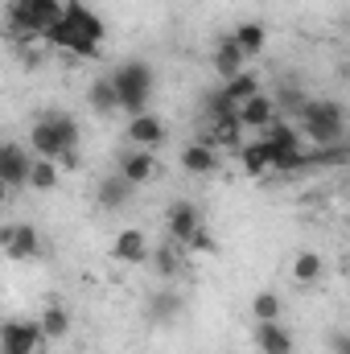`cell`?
Returning a JSON list of instances; mask_svg holds the SVG:
<instances>
[{
  "label": "cell",
  "instance_id": "6da1fadb",
  "mask_svg": "<svg viewBox=\"0 0 350 354\" xmlns=\"http://www.w3.org/2000/svg\"><path fill=\"white\" fill-rule=\"evenodd\" d=\"M79 120L66 115V111H46L42 120H33L29 128V145H33V157H46V161H58L66 169H79Z\"/></svg>",
  "mask_w": 350,
  "mask_h": 354
},
{
  "label": "cell",
  "instance_id": "7a4b0ae2",
  "mask_svg": "<svg viewBox=\"0 0 350 354\" xmlns=\"http://www.w3.org/2000/svg\"><path fill=\"white\" fill-rule=\"evenodd\" d=\"M46 41L58 46V50H66V54H79V58H99V50L107 41V29H103V21L91 12L87 4L71 0L66 17L46 33Z\"/></svg>",
  "mask_w": 350,
  "mask_h": 354
},
{
  "label": "cell",
  "instance_id": "3957f363",
  "mask_svg": "<svg viewBox=\"0 0 350 354\" xmlns=\"http://www.w3.org/2000/svg\"><path fill=\"white\" fill-rule=\"evenodd\" d=\"M297 128L305 140H313L317 149H334L347 140V107L334 99H309L297 111Z\"/></svg>",
  "mask_w": 350,
  "mask_h": 354
},
{
  "label": "cell",
  "instance_id": "277c9868",
  "mask_svg": "<svg viewBox=\"0 0 350 354\" xmlns=\"http://www.w3.org/2000/svg\"><path fill=\"white\" fill-rule=\"evenodd\" d=\"M111 83H116V91H120V103H124L128 115L149 111V99H153V91H157V75H153L149 62L124 58V62L111 71Z\"/></svg>",
  "mask_w": 350,
  "mask_h": 354
},
{
  "label": "cell",
  "instance_id": "5b68a950",
  "mask_svg": "<svg viewBox=\"0 0 350 354\" xmlns=\"http://www.w3.org/2000/svg\"><path fill=\"white\" fill-rule=\"evenodd\" d=\"M71 0H12L8 4V25L21 33V37H46L62 17H66Z\"/></svg>",
  "mask_w": 350,
  "mask_h": 354
},
{
  "label": "cell",
  "instance_id": "8992f818",
  "mask_svg": "<svg viewBox=\"0 0 350 354\" xmlns=\"http://www.w3.org/2000/svg\"><path fill=\"white\" fill-rule=\"evenodd\" d=\"M46 330H42V317L37 322H21V317H8L4 330H0V354H37L46 346Z\"/></svg>",
  "mask_w": 350,
  "mask_h": 354
},
{
  "label": "cell",
  "instance_id": "52a82bcc",
  "mask_svg": "<svg viewBox=\"0 0 350 354\" xmlns=\"http://www.w3.org/2000/svg\"><path fill=\"white\" fill-rule=\"evenodd\" d=\"M33 153L25 149V145H4L0 149V181H4V189H21V185H29V177H33Z\"/></svg>",
  "mask_w": 350,
  "mask_h": 354
},
{
  "label": "cell",
  "instance_id": "ba28073f",
  "mask_svg": "<svg viewBox=\"0 0 350 354\" xmlns=\"http://www.w3.org/2000/svg\"><path fill=\"white\" fill-rule=\"evenodd\" d=\"M0 248L8 260H33L42 252V235L33 223H8V227H0Z\"/></svg>",
  "mask_w": 350,
  "mask_h": 354
},
{
  "label": "cell",
  "instance_id": "9c48e42d",
  "mask_svg": "<svg viewBox=\"0 0 350 354\" xmlns=\"http://www.w3.org/2000/svg\"><path fill=\"white\" fill-rule=\"evenodd\" d=\"M165 231H169V239H174V243L185 248V243L202 231V210H198L194 202H185V198L174 202V206L165 210Z\"/></svg>",
  "mask_w": 350,
  "mask_h": 354
},
{
  "label": "cell",
  "instance_id": "30bf717a",
  "mask_svg": "<svg viewBox=\"0 0 350 354\" xmlns=\"http://www.w3.org/2000/svg\"><path fill=\"white\" fill-rule=\"evenodd\" d=\"M128 145H136V149H161L165 140H169V128H165V120H157L153 111H140V115H132L128 120Z\"/></svg>",
  "mask_w": 350,
  "mask_h": 354
},
{
  "label": "cell",
  "instance_id": "8fae6325",
  "mask_svg": "<svg viewBox=\"0 0 350 354\" xmlns=\"http://www.w3.org/2000/svg\"><path fill=\"white\" fill-rule=\"evenodd\" d=\"M132 194H136V185L116 169L111 177H99V185H95V206L107 210V214H116V210H124V206L132 202Z\"/></svg>",
  "mask_w": 350,
  "mask_h": 354
},
{
  "label": "cell",
  "instance_id": "7c38bea8",
  "mask_svg": "<svg viewBox=\"0 0 350 354\" xmlns=\"http://www.w3.org/2000/svg\"><path fill=\"white\" fill-rule=\"evenodd\" d=\"M252 342H256L260 354H297V338L284 322H256Z\"/></svg>",
  "mask_w": 350,
  "mask_h": 354
},
{
  "label": "cell",
  "instance_id": "4fadbf2b",
  "mask_svg": "<svg viewBox=\"0 0 350 354\" xmlns=\"http://www.w3.org/2000/svg\"><path fill=\"white\" fill-rule=\"evenodd\" d=\"M280 107H276V99L260 91V95H252L248 103H239V120H243V128H252V132H268L280 115H276Z\"/></svg>",
  "mask_w": 350,
  "mask_h": 354
},
{
  "label": "cell",
  "instance_id": "5bb4252c",
  "mask_svg": "<svg viewBox=\"0 0 350 354\" xmlns=\"http://www.w3.org/2000/svg\"><path fill=\"white\" fill-rule=\"evenodd\" d=\"M111 256H116L120 264H145V260L153 256L149 235H145V231H136V227H124V231L116 235V243H111Z\"/></svg>",
  "mask_w": 350,
  "mask_h": 354
},
{
  "label": "cell",
  "instance_id": "9a60e30c",
  "mask_svg": "<svg viewBox=\"0 0 350 354\" xmlns=\"http://www.w3.org/2000/svg\"><path fill=\"white\" fill-rule=\"evenodd\" d=\"M181 169L190 177H210L219 169V153H214V145L210 140H194V145H185L181 149Z\"/></svg>",
  "mask_w": 350,
  "mask_h": 354
},
{
  "label": "cell",
  "instance_id": "2e32d148",
  "mask_svg": "<svg viewBox=\"0 0 350 354\" xmlns=\"http://www.w3.org/2000/svg\"><path fill=\"white\" fill-rule=\"evenodd\" d=\"M120 174L128 177L132 185H145V181L157 177V157L149 149H124L120 153Z\"/></svg>",
  "mask_w": 350,
  "mask_h": 354
},
{
  "label": "cell",
  "instance_id": "e0dca14e",
  "mask_svg": "<svg viewBox=\"0 0 350 354\" xmlns=\"http://www.w3.org/2000/svg\"><path fill=\"white\" fill-rule=\"evenodd\" d=\"M243 66H248V54L239 50V41H235V37H223L219 50H214V75H219L223 83H231V79L243 75Z\"/></svg>",
  "mask_w": 350,
  "mask_h": 354
},
{
  "label": "cell",
  "instance_id": "ac0fdd59",
  "mask_svg": "<svg viewBox=\"0 0 350 354\" xmlns=\"http://www.w3.org/2000/svg\"><path fill=\"white\" fill-rule=\"evenodd\" d=\"M87 103L95 115H116V111H124V103H120V91L111 83V75H103V79H95L87 87Z\"/></svg>",
  "mask_w": 350,
  "mask_h": 354
},
{
  "label": "cell",
  "instance_id": "d6986e66",
  "mask_svg": "<svg viewBox=\"0 0 350 354\" xmlns=\"http://www.w3.org/2000/svg\"><path fill=\"white\" fill-rule=\"evenodd\" d=\"M239 161H243V169L252 177H264V169H272V149H268V140H248L243 149H239Z\"/></svg>",
  "mask_w": 350,
  "mask_h": 354
},
{
  "label": "cell",
  "instance_id": "ffe728a7",
  "mask_svg": "<svg viewBox=\"0 0 350 354\" xmlns=\"http://www.w3.org/2000/svg\"><path fill=\"white\" fill-rule=\"evenodd\" d=\"M231 37L239 41V50H243L248 58H260L264 41H268V29H264L260 21H243V25H235V33H231Z\"/></svg>",
  "mask_w": 350,
  "mask_h": 354
},
{
  "label": "cell",
  "instance_id": "44dd1931",
  "mask_svg": "<svg viewBox=\"0 0 350 354\" xmlns=\"http://www.w3.org/2000/svg\"><path fill=\"white\" fill-rule=\"evenodd\" d=\"M42 330H46L50 342H62L71 334V309L66 305H46L42 309Z\"/></svg>",
  "mask_w": 350,
  "mask_h": 354
},
{
  "label": "cell",
  "instance_id": "7402d4cb",
  "mask_svg": "<svg viewBox=\"0 0 350 354\" xmlns=\"http://www.w3.org/2000/svg\"><path fill=\"white\" fill-rule=\"evenodd\" d=\"M322 276H326V260L317 252H297V260H293V280L297 284H317Z\"/></svg>",
  "mask_w": 350,
  "mask_h": 354
},
{
  "label": "cell",
  "instance_id": "603a6c76",
  "mask_svg": "<svg viewBox=\"0 0 350 354\" xmlns=\"http://www.w3.org/2000/svg\"><path fill=\"white\" fill-rule=\"evenodd\" d=\"M149 260H153V268H157V276H165V280H174L177 272H181V256H177V243H157Z\"/></svg>",
  "mask_w": 350,
  "mask_h": 354
},
{
  "label": "cell",
  "instance_id": "cb8c5ba5",
  "mask_svg": "<svg viewBox=\"0 0 350 354\" xmlns=\"http://www.w3.org/2000/svg\"><path fill=\"white\" fill-rule=\"evenodd\" d=\"M280 309H284V305H280V297H276L272 288H264V292L252 297V317H256V322H280Z\"/></svg>",
  "mask_w": 350,
  "mask_h": 354
},
{
  "label": "cell",
  "instance_id": "d4e9b609",
  "mask_svg": "<svg viewBox=\"0 0 350 354\" xmlns=\"http://www.w3.org/2000/svg\"><path fill=\"white\" fill-rule=\"evenodd\" d=\"M223 91L235 99V103H248L252 95H260V79L252 75V71H243L239 79H231V83H223Z\"/></svg>",
  "mask_w": 350,
  "mask_h": 354
},
{
  "label": "cell",
  "instance_id": "484cf974",
  "mask_svg": "<svg viewBox=\"0 0 350 354\" xmlns=\"http://www.w3.org/2000/svg\"><path fill=\"white\" fill-rule=\"evenodd\" d=\"M29 185H33V189H42V194H46V189H54V185H58V161L37 157V161H33V177H29Z\"/></svg>",
  "mask_w": 350,
  "mask_h": 354
},
{
  "label": "cell",
  "instance_id": "4316f807",
  "mask_svg": "<svg viewBox=\"0 0 350 354\" xmlns=\"http://www.w3.org/2000/svg\"><path fill=\"white\" fill-rule=\"evenodd\" d=\"M272 99H276V107H280V111H301V107L309 103L301 87H280L276 95H272Z\"/></svg>",
  "mask_w": 350,
  "mask_h": 354
},
{
  "label": "cell",
  "instance_id": "83f0119b",
  "mask_svg": "<svg viewBox=\"0 0 350 354\" xmlns=\"http://www.w3.org/2000/svg\"><path fill=\"white\" fill-rule=\"evenodd\" d=\"M177 305H181V301H177L174 292H157V297L149 301V309H153V317H157V322H161V317H165V322L177 317Z\"/></svg>",
  "mask_w": 350,
  "mask_h": 354
},
{
  "label": "cell",
  "instance_id": "f1b7e54d",
  "mask_svg": "<svg viewBox=\"0 0 350 354\" xmlns=\"http://www.w3.org/2000/svg\"><path fill=\"white\" fill-rule=\"evenodd\" d=\"M326 346H330V354H350V330H334V334H326Z\"/></svg>",
  "mask_w": 350,
  "mask_h": 354
},
{
  "label": "cell",
  "instance_id": "f546056e",
  "mask_svg": "<svg viewBox=\"0 0 350 354\" xmlns=\"http://www.w3.org/2000/svg\"><path fill=\"white\" fill-rule=\"evenodd\" d=\"M185 248H190V252H206V256H210V252H214L219 243H214V235H210V231L202 227V231H198V235H194V239H190Z\"/></svg>",
  "mask_w": 350,
  "mask_h": 354
}]
</instances>
